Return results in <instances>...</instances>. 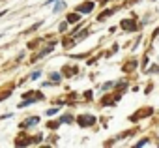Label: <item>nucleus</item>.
Masks as SVG:
<instances>
[{
	"mask_svg": "<svg viewBox=\"0 0 159 148\" xmlns=\"http://www.w3.org/2000/svg\"><path fill=\"white\" fill-rule=\"evenodd\" d=\"M58 111H60V109H56V107H54V109H49V111H47V116H54V114H58Z\"/></svg>",
	"mask_w": 159,
	"mask_h": 148,
	"instance_id": "8",
	"label": "nucleus"
},
{
	"mask_svg": "<svg viewBox=\"0 0 159 148\" xmlns=\"http://www.w3.org/2000/svg\"><path fill=\"white\" fill-rule=\"evenodd\" d=\"M77 124L81 126V127L94 126V124H96V116H92V114H79V116H77Z\"/></svg>",
	"mask_w": 159,
	"mask_h": 148,
	"instance_id": "1",
	"label": "nucleus"
},
{
	"mask_svg": "<svg viewBox=\"0 0 159 148\" xmlns=\"http://www.w3.org/2000/svg\"><path fill=\"white\" fill-rule=\"evenodd\" d=\"M146 142H148V139H142V141H140V142H137V146H144V144H146Z\"/></svg>",
	"mask_w": 159,
	"mask_h": 148,
	"instance_id": "12",
	"label": "nucleus"
},
{
	"mask_svg": "<svg viewBox=\"0 0 159 148\" xmlns=\"http://www.w3.org/2000/svg\"><path fill=\"white\" fill-rule=\"evenodd\" d=\"M94 2H84V4H81V8H77V12L79 13H90L92 10H94Z\"/></svg>",
	"mask_w": 159,
	"mask_h": 148,
	"instance_id": "2",
	"label": "nucleus"
},
{
	"mask_svg": "<svg viewBox=\"0 0 159 148\" xmlns=\"http://www.w3.org/2000/svg\"><path fill=\"white\" fill-rule=\"evenodd\" d=\"M86 36H88V30H84V32L79 34V39H83V38H86Z\"/></svg>",
	"mask_w": 159,
	"mask_h": 148,
	"instance_id": "11",
	"label": "nucleus"
},
{
	"mask_svg": "<svg viewBox=\"0 0 159 148\" xmlns=\"http://www.w3.org/2000/svg\"><path fill=\"white\" fill-rule=\"evenodd\" d=\"M66 21H67L69 25H73V23H79V21H81V13H79V12H75V13H69V15L66 17Z\"/></svg>",
	"mask_w": 159,
	"mask_h": 148,
	"instance_id": "4",
	"label": "nucleus"
},
{
	"mask_svg": "<svg viewBox=\"0 0 159 148\" xmlns=\"http://www.w3.org/2000/svg\"><path fill=\"white\" fill-rule=\"evenodd\" d=\"M38 77H39V71H34V73H32V77H30V79H32V81H36Z\"/></svg>",
	"mask_w": 159,
	"mask_h": 148,
	"instance_id": "10",
	"label": "nucleus"
},
{
	"mask_svg": "<svg viewBox=\"0 0 159 148\" xmlns=\"http://www.w3.org/2000/svg\"><path fill=\"white\" fill-rule=\"evenodd\" d=\"M122 28L124 30H137V23H133L131 19H125V21H122Z\"/></svg>",
	"mask_w": 159,
	"mask_h": 148,
	"instance_id": "3",
	"label": "nucleus"
},
{
	"mask_svg": "<svg viewBox=\"0 0 159 148\" xmlns=\"http://www.w3.org/2000/svg\"><path fill=\"white\" fill-rule=\"evenodd\" d=\"M67 25H69L67 21H64V23H60V26H58V28H60V32H66V30H67Z\"/></svg>",
	"mask_w": 159,
	"mask_h": 148,
	"instance_id": "7",
	"label": "nucleus"
},
{
	"mask_svg": "<svg viewBox=\"0 0 159 148\" xmlns=\"http://www.w3.org/2000/svg\"><path fill=\"white\" fill-rule=\"evenodd\" d=\"M38 122H39V118H38V116H34V118L25 120V122L21 124V127H30V126H34V124H38Z\"/></svg>",
	"mask_w": 159,
	"mask_h": 148,
	"instance_id": "5",
	"label": "nucleus"
},
{
	"mask_svg": "<svg viewBox=\"0 0 159 148\" xmlns=\"http://www.w3.org/2000/svg\"><path fill=\"white\" fill-rule=\"evenodd\" d=\"M66 8V2L64 0H56V6H54V13H58L60 10H64Z\"/></svg>",
	"mask_w": 159,
	"mask_h": 148,
	"instance_id": "6",
	"label": "nucleus"
},
{
	"mask_svg": "<svg viewBox=\"0 0 159 148\" xmlns=\"http://www.w3.org/2000/svg\"><path fill=\"white\" fill-rule=\"evenodd\" d=\"M114 86V83H105L103 85V90H109V88H112Z\"/></svg>",
	"mask_w": 159,
	"mask_h": 148,
	"instance_id": "9",
	"label": "nucleus"
}]
</instances>
